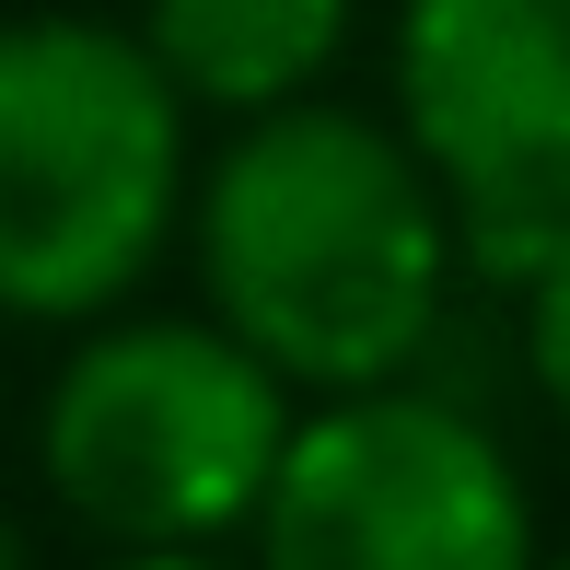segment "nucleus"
Wrapping results in <instances>:
<instances>
[{
  "mask_svg": "<svg viewBox=\"0 0 570 570\" xmlns=\"http://www.w3.org/2000/svg\"><path fill=\"white\" fill-rule=\"evenodd\" d=\"M524 373H535V396L570 420V222L524 256Z\"/></svg>",
  "mask_w": 570,
  "mask_h": 570,
  "instance_id": "0eeeda50",
  "label": "nucleus"
},
{
  "mask_svg": "<svg viewBox=\"0 0 570 570\" xmlns=\"http://www.w3.org/2000/svg\"><path fill=\"white\" fill-rule=\"evenodd\" d=\"M187 210V94L94 12L0 23V315L94 326Z\"/></svg>",
  "mask_w": 570,
  "mask_h": 570,
  "instance_id": "f03ea898",
  "label": "nucleus"
},
{
  "mask_svg": "<svg viewBox=\"0 0 570 570\" xmlns=\"http://www.w3.org/2000/svg\"><path fill=\"white\" fill-rule=\"evenodd\" d=\"M535 570H570V559H535Z\"/></svg>",
  "mask_w": 570,
  "mask_h": 570,
  "instance_id": "9d476101",
  "label": "nucleus"
},
{
  "mask_svg": "<svg viewBox=\"0 0 570 570\" xmlns=\"http://www.w3.org/2000/svg\"><path fill=\"white\" fill-rule=\"evenodd\" d=\"M396 117L443 175L454 233L524 268L570 222V0H407Z\"/></svg>",
  "mask_w": 570,
  "mask_h": 570,
  "instance_id": "39448f33",
  "label": "nucleus"
},
{
  "mask_svg": "<svg viewBox=\"0 0 570 570\" xmlns=\"http://www.w3.org/2000/svg\"><path fill=\"white\" fill-rule=\"evenodd\" d=\"M140 47L187 117H256V106H292L326 59L350 47V0H151Z\"/></svg>",
  "mask_w": 570,
  "mask_h": 570,
  "instance_id": "423d86ee",
  "label": "nucleus"
},
{
  "mask_svg": "<svg viewBox=\"0 0 570 570\" xmlns=\"http://www.w3.org/2000/svg\"><path fill=\"white\" fill-rule=\"evenodd\" d=\"M117 570H222L210 548H117Z\"/></svg>",
  "mask_w": 570,
  "mask_h": 570,
  "instance_id": "6e6552de",
  "label": "nucleus"
},
{
  "mask_svg": "<svg viewBox=\"0 0 570 570\" xmlns=\"http://www.w3.org/2000/svg\"><path fill=\"white\" fill-rule=\"evenodd\" d=\"M198 210V292L279 384H396L454 279V198L420 140L350 106L233 117Z\"/></svg>",
  "mask_w": 570,
  "mask_h": 570,
  "instance_id": "f257e3e1",
  "label": "nucleus"
},
{
  "mask_svg": "<svg viewBox=\"0 0 570 570\" xmlns=\"http://www.w3.org/2000/svg\"><path fill=\"white\" fill-rule=\"evenodd\" d=\"M0 570H23V535H12V524H0Z\"/></svg>",
  "mask_w": 570,
  "mask_h": 570,
  "instance_id": "1a4fd4ad",
  "label": "nucleus"
},
{
  "mask_svg": "<svg viewBox=\"0 0 570 570\" xmlns=\"http://www.w3.org/2000/svg\"><path fill=\"white\" fill-rule=\"evenodd\" d=\"M292 384L268 373L222 315H94V338L47 384V489L117 548H222L256 524Z\"/></svg>",
  "mask_w": 570,
  "mask_h": 570,
  "instance_id": "7ed1b4c3",
  "label": "nucleus"
},
{
  "mask_svg": "<svg viewBox=\"0 0 570 570\" xmlns=\"http://www.w3.org/2000/svg\"><path fill=\"white\" fill-rule=\"evenodd\" d=\"M245 535L256 570H535L512 454L465 407L396 384L303 407Z\"/></svg>",
  "mask_w": 570,
  "mask_h": 570,
  "instance_id": "20e7f679",
  "label": "nucleus"
}]
</instances>
